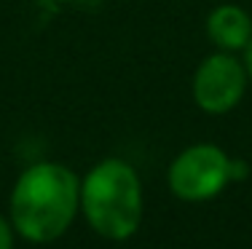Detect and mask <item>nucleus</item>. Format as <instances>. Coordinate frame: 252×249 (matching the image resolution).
I'll return each mask as SVG.
<instances>
[{
	"mask_svg": "<svg viewBox=\"0 0 252 249\" xmlns=\"http://www.w3.org/2000/svg\"><path fill=\"white\" fill-rule=\"evenodd\" d=\"M81 209V180L62 164H35L11 193V225L22 239L49 244L59 239Z\"/></svg>",
	"mask_w": 252,
	"mask_h": 249,
	"instance_id": "obj_1",
	"label": "nucleus"
},
{
	"mask_svg": "<svg viewBox=\"0 0 252 249\" xmlns=\"http://www.w3.org/2000/svg\"><path fill=\"white\" fill-rule=\"evenodd\" d=\"M81 209L89 225L110 241L137 233L142 220V185L137 171L121 158L97 164L81 182Z\"/></svg>",
	"mask_w": 252,
	"mask_h": 249,
	"instance_id": "obj_2",
	"label": "nucleus"
},
{
	"mask_svg": "<svg viewBox=\"0 0 252 249\" xmlns=\"http://www.w3.org/2000/svg\"><path fill=\"white\" fill-rule=\"evenodd\" d=\"M231 158L218 145H193L169 166V188L183 201H209L231 182Z\"/></svg>",
	"mask_w": 252,
	"mask_h": 249,
	"instance_id": "obj_3",
	"label": "nucleus"
},
{
	"mask_svg": "<svg viewBox=\"0 0 252 249\" xmlns=\"http://www.w3.org/2000/svg\"><path fill=\"white\" fill-rule=\"evenodd\" d=\"M244 88H247V67L228 51L207 56L193 75L196 105L212 115H223L236 108L239 99L244 97Z\"/></svg>",
	"mask_w": 252,
	"mask_h": 249,
	"instance_id": "obj_4",
	"label": "nucleus"
},
{
	"mask_svg": "<svg viewBox=\"0 0 252 249\" xmlns=\"http://www.w3.org/2000/svg\"><path fill=\"white\" fill-rule=\"evenodd\" d=\"M207 35L220 51H244L252 40V19L239 5H220L207 19Z\"/></svg>",
	"mask_w": 252,
	"mask_h": 249,
	"instance_id": "obj_5",
	"label": "nucleus"
},
{
	"mask_svg": "<svg viewBox=\"0 0 252 249\" xmlns=\"http://www.w3.org/2000/svg\"><path fill=\"white\" fill-rule=\"evenodd\" d=\"M0 249H14V225L0 215Z\"/></svg>",
	"mask_w": 252,
	"mask_h": 249,
	"instance_id": "obj_6",
	"label": "nucleus"
},
{
	"mask_svg": "<svg viewBox=\"0 0 252 249\" xmlns=\"http://www.w3.org/2000/svg\"><path fill=\"white\" fill-rule=\"evenodd\" d=\"M247 171H250V166L242 161V158H233L231 166H228V174H231V180H244L247 177Z\"/></svg>",
	"mask_w": 252,
	"mask_h": 249,
	"instance_id": "obj_7",
	"label": "nucleus"
},
{
	"mask_svg": "<svg viewBox=\"0 0 252 249\" xmlns=\"http://www.w3.org/2000/svg\"><path fill=\"white\" fill-rule=\"evenodd\" d=\"M244 67H247V75L252 78V40L247 43V49H244Z\"/></svg>",
	"mask_w": 252,
	"mask_h": 249,
	"instance_id": "obj_8",
	"label": "nucleus"
}]
</instances>
